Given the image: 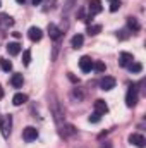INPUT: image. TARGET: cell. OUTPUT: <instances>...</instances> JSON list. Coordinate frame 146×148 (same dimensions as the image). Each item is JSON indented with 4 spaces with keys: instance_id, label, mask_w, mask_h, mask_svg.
Listing matches in <instances>:
<instances>
[{
    "instance_id": "1",
    "label": "cell",
    "mask_w": 146,
    "mask_h": 148,
    "mask_svg": "<svg viewBox=\"0 0 146 148\" xmlns=\"http://www.w3.org/2000/svg\"><path fill=\"white\" fill-rule=\"evenodd\" d=\"M10 127H12V117L9 114L5 115H0V133L3 138H9L10 134Z\"/></svg>"
},
{
    "instance_id": "2",
    "label": "cell",
    "mask_w": 146,
    "mask_h": 148,
    "mask_svg": "<svg viewBox=\"0 0 146 148\" xmlns=\"http://www.w3.org/2000/svg\"><path fill=\"white\" fill-rule=\"evenodd\" d=\"M138 103V88L132 84V86H129V90H127V95H126V105L127 107H134Z\"/></svg>"
},
{
    "instance_id": "3",
    "label": "cell",
    "mask_w": 146,
    "mask_h": 148,
    "mask_svg": "<svg viewBox=\"0 0 146 148\" xmlns=\"http://www.w3.org/2000/svg\"><path fill=\"white\" fill-rule=\"evenodd\" d=\"M79 69H81L83 73H91V69H93V60H91V57L83 55V57L79 59Z\"/></svg>"
},
{
    "instance_id": "4",
    "label": "cell",
    "mask_w": 146,
    "mask_h": 148,
    "mask_svg": "<svg viewBox=\"0 0 146 148\" xmlns=\"http://www.w3.org/2000/svg\"><path fill=\"white\" fill-rule=\"evenodd\" d=\"M23 138H24V141H35V140L38 138V129L36 127H33V126L24 127V131H23Z\"/></svg>"
},
{
    "instance_id": "5",
    "label": "cell",
    "mask_w": 146,
    "mask_h": 148,
    "mask_svg": "<svg viewBox=\"0 0 146 148\" xmlns=\"http://www.w3.org/2000/svg\"><path fill=\"white\" fill-rule=\"evenodd\" d=\"M129 143H131V145H134V147H138V148H145L146 140H145V136H143V134L134 133V134H131V136H129Z\"/></svg>"
},
{
    "instance_id": "6",
    "label": "cell",
    "mask_w": 146,
    "mask_h": 148,
    "mask_svg": "<svg viewBox=\"0 0 146 148\" xmlns=\"http://www.w3.org/2000/svg\"><path fill=\"white\" fill-rule=\"evenodd\" d=\"M115 77H112V76H105V77H102L100 79V88L102 90H105V91H108L112 88H115Z\"/></svg>"
},
{
    "instance_id": "7",
    "label": "cell",
    "mask_w": 146,
    "mask_h": 148,
    "mask_svg": "<svg viewBox=\"0 0 146 148\" xmlns=\"http://www.w3.org/2000/svg\"><path fill=\"white\" fill-rule=\"evenodd\" d=\"M28 36H29L31 41H40V40L43 38V31H41L40 28H36V26H31V28L28 29Z\"/></svg>"
},
{
    "instance_id": "8",
    "label": "cell",
    "mask_w": 146,
    "mask_h": 148,
    "mask_svg": "<svg viewBox=\"0 0 146 148\" xmlns=\"http://www.w3.org/2000/svg\"><path fill=\"white\" fill-rule=\"evenodd\" d=\"M132 60H134V57H132V53H129V52H122V53L119 55V64H120L122 67H127Z\"/></svg>"
},
{
    "instance_id": "9",
    "label": "cell",
    "mask_w": 146,
    "mask_h": 148,
    "mask_svg": "<svg viewBox=\"0 0 146 148\" xmlns=\"http://www.w3.org/2000/svg\"><path fill=\"white\" fill-rule=\"evenodd\" d=\"M103 10V5H102V0H91L89 2V14L95 16V14H100Z\"/></svg>"
},
{
    "instance_id": "10",
    "label": "cell",
    "mask_w": 146,
    "mask_h": 148,
    "mask_svg": "<svg viewBox=\"0 0 146 148\" xmlns=\"http://www.w3.org/2000/svg\"><path fill=\"white\" fill-rule=\"evenodd\" d=\"M7 52H9V55H19L21 53V50H23V47L19 45V43H16V41H12V43H9L7 47Z\"/></svg>"
},
{
    "instance_id": "11",
    "label": "cell",
    "mask_w": 146,
    "mask_h": 148,
    "mask_svg": "<svg viewBox=\"0 0 146 148\" xmlns=\"http://www.w3.org/2000/svg\"><path fill=\"white\" fill-rule=\"evenodd\" d=\"M23 83H24L23 74H19V73L12 74V77H10V84H12L14 88H23Z\"/></svg>"
},
{
    "instance_id": "12",
    "label": "cell",
    "mask_w": 146,
    "mask_h": 148,
    "mask_svg": "<svg viewBox=\"0 0 146 148\" xmlns=\"http://www.w3.org/2000/svg\"><path fill=\"white\" fill-rule=\"evenodd\" d=\"M95 112H98L100 115H103V114L108 112V105L105 103V100H96L95 102Z\"/></svg>"
},
{
    "instance_id": "13",
    "label": "cell",
    "mask_w": 146,
    "mask_h": 148,
    "mask_svg": "<svg viewBox=\"0 0 146 148\" xmlns=\"http://www.w3.org/2000/svg\"><path fill=\"white\" fill-rule=\"evenodd\" d=\"M26 102H28V95H26V93H16L14 98H12V103H14L16 107L23 105V103H26Z\"/></svg>"
},
{
    "instance_id": "14",
    "label": "cell",
    "mask_w": 146,
    "mask_h": 148,
    "mask_svg": "<svg viewBox=\"0 0 146 148\" xmlns=\"http://www.w3.org/2000/svg\"><path fill=\"white\" fill-rule=\"evenodd\" d=\"M60 33H62V31H60L55 24H48V35H50L52 40H59V38H60Z\"/></svg>"
},
{
    "instance_id": "15",
    "label": "cell",
    "mask_w": 146,
    "mask_h": 148,
    "mask_svg": "<svg viewBox=\"0 0 146 148\" xmlns=\"http://www.w3.org/2000/svg\"><path fill=\"white\" fill-rule=\"evenodd\" d=\"M83 43H84V36H83V35H74L72 40H71L72 48H81V47H83Z\"/></svg>"
},
{
    "instance_id": "16",
    "label": "cell",
    "mask_w": 146,
    "mask_h": 148,
    "mask_svg": "<svg viewBox=\"0 0 146 148\" xmlns=\"http://www.w3.org/2000/svg\"><path fill=\"white\" fill-rule=\"evenodd\" d=\"M127 69H129L132 74H139L141 71H143V64H141V62H134V60H132V62L127 66Z\"/></svg>"
},
{
    "instance_id": "17",
    "label": "cell",
    "mask_w": 146,
    "mask_h": 148,
    "mask_svg": "<svg viewBox=\"0 0 146 148\" xmlns=\"http://www.w3.org/2000/svg\"><path fill=\"white\" fill-rule=\"evenodd\" d=\"M127 26H129V29H132V31H139V28H141L136 17H127Z\"/></svg>"
},
{
    "instance_id": "18",
    "label": "cell",
    "mask_w": 146,
    "mask_h": 148,
    "mask_svg": "<svg viewBox=\"0 0 146 148\" xmlns=\"http://www.w3.org/2000/svg\"><path fill=\"white\" fill-rule=\"evenodd\" d=\"M0 24L2 26H14V19L9 17L7 14H0Z\"/></svg>"
},
{
    "instance_id": "19",
    "label": "cell",
    "mask_w": 146,
    "mask_h": 148,
    "mask_svg": "<svg viewBox=\"0 0 146 148\" xmlns=\"http://www.w3.org/2000/svg\"><path fill=\"white\" fill-rule=\"evenodd\" d=\"M102 31V26L100 24H89L88 26V35L89 36H95V35H98Z\"/></svg>"
},
{
    "instance_id": "20",
    "label": "cell",
    "mask_w": 146,
    "mask_h": 148,
    "mask_svg": "<svg viewBox=\"0 0 146 148\" xmlns=\"http://www.w3.org/2000/svg\"><path fill=\"white\" fill-rule=\"evenodd\" d=\"M0 67H2V71H5V73H9V71H12V62L2 57V59H0Z\"/></svg>"
},
{
    "instance_id": "21",
    "label": "cell",
    "mask_w": 146,
    "mask_h": 148,
    "mask_svg": "<svg viewBox=\"0 0 146 148\" xmlns=\"http://www.w3.org/2000/svg\"><path fill=\"white\" fill-rule=\"evenodd\" d=\"M23 64L24 66H29L31 64V52L29 50H24L23 52Z\"/></svg>"
},
{
    "instance_id": "22",
    "label": "cell",
    "mask_w": 146,
    "mask_h": 148,
    "mask_svg": "<svg viewBox=\"0 0 146 148\" xmlns=\"http://www.w3.org/2000/svg\"><path fill=\"white\" fill-rule=\"evenodd\" d=\"M93 69H95L96 73H105L107 66H105L103 62H93Z\"/></svg>"
},
{
    "instance_id": "23",
    "label": "cell",
    "mask_w": 146,
    "mask_h": 148,
    "mask_svg": "<svg viewBox=\"0 0 146 148\" xmlns=\"http://www.w3.org/2000/svg\"><path fill=\"white\" fill-rule=\"evenodd\" d=\"M88 121H89L91 124H96V122H100V121H102V115H100L98 112H93V114L89 115V119H88Z\"/></svg>"
},
{
    "instance_id": "24",
    "label": "cell",
    "mask_w": 146,
    "mask_h": 148,
    "mask_svg": "<svg viewBox=\"0 0 146 148\" xmlns=\"http://www.w3.org/2000/svg\"><path fill=\"white\" fill-rule=\"evenodd\" d=\"M119 9H120V0H112L110 2V10L112 12H117Z\"/></svg>"
},
{
    "instance_id": "25",
    "label": "cell",
    "mask_w": 146,
    "mask_h": 148,
    "mask_svg": "<svg viewBox=\"0 0 146 148\" xmlns=\"http://www.w3.org/2000/svg\"><path fill=\"white\" fill-rule=\"evenodd\" d=\"M12 36H14V38H21V33H17V31H14V33H12Z\"/></svg>"
},
{
    "instance_id": "26",
    "label": "cell",
    "mask_w": 146,
    "mask_h": 148,
    "mask_svg": "<svg viewBox=\"0 0 146 148\" xmlns=\"http://www.w3.org/2000/svg\"><path fill=\"white\" fill-rule=\"evenodd\" d=\"M41 3V0H33V5H40Z\"/></svg>"
},
{
    "instance_id": "27",
    "label": "cell",
    "mask_w": 146,
    "mask_h": 148,
    "mask_svg": "<svg viewBox=\"0 0 146 148\" xmlns=\"http://www.w3.org/2000/svg\"><path fill=\"white\" fill-rule=\"evenodd\" d=\"M3 97V90H2V86H0V98Z\"/></svg>"
},
{
    "instance_id": "28",
    "label": "cell",
    "mask_w": 146,
    "mask_h": 148,
    "mask_svg": "<svg viewBox=\"0 0 146 148\" xmlns=\"http://www.w3.org/2000/svg\"><path fill=\"white\" fill-rule=\"evenodd\" d=\"M16 2H17V3H24L26 0H16Z\"/></svg>"
},
{
    "instance_id": "29",
    "label": "cell",
    "mask_w": 146,
    "mask_h": 148,
    "mask_svg": "<svg viewBox=\"0 0 146 148\" xmlns=\"http://www.w3.org/2000/svg\"><path fill=\"white\" fill-rule=\"evenodd\" d=\"M0 7H2V0H0Z\"/></svg>"
},
{
    "instance_id": "30",
    "label": "cell",
    "mask_w": 146,
    "mask_h": 148,
    "mask_svg": "<svg viewBox=\"0 0 146 148\" xmlns=\"http://www.w3.org/2000/svg\"><path fill=\"white\" fill-rule=\"evenodd\" d=\"M110 2H112V0H110Z\"/></svg>"
}]
</instances>
